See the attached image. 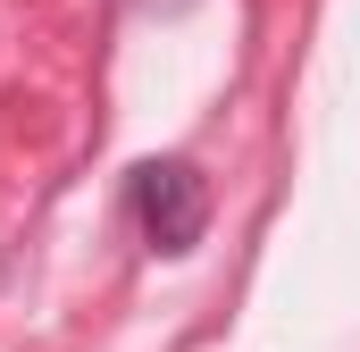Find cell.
Instances as JSON below:
<instances>
[{
  "label": "cell",
  "mask_w": 360,
  "mask_h": 352,
  "mask_svg": "<svg viewBox=\"0 0 360 352\" xmlns=\"http://www.w3.org/2000/svg\"><path fill=\"white\" fill-rule=\"evenodd\" d=\"M134 218H143V244H151V252L184 260V252L201 244V227H210V184H201V168L151 160V168L134 176Z\"/></svg>",
  "instance_id": "obj_1"
},
{
  "label": "cell",
  "mask_w": 360,
  "mask_h": 352,
  "mask_svg": "<svg viewBox=\"0 0 360 352\" xmlns=\"http://www.w3.org/2000/svg\"><path fill=\"white\" fill-rule=\"evenodd\" d=\"M143 8H184V0H143Z\"/></svg>",
  "instance_id": "obj_2"
}]
</instances>
